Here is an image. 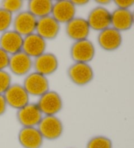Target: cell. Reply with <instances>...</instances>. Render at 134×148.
Returning <instances> with one entry per match:
<instances>
[{
    "instance_id": "cell-1",
    "label": "cell",
    "mask_w": 134,
    "mask_h": 148,
    "mask_svg": "<svg viewBox=\"0 0 134 148\" xmlns=\"http://www.w3.org/2000/svg\"><path fill=\"white\" fill-rule=\"evenodd\" d=\"M37 129L44 139L55 140L62 135V121L56 116H44L37 125Z\"/></svg>"
},
{
    "instance_id": "cell-25",
    "label": "cell",
    "mask_w": 134,
    "mask_h": 148,
    "mask_svg": "<svg viewBox=\"0 0 134 148\" xmlns=\"http://www.w3.org/2000/svg\"><path fill=\"white\" fill-rule=\"evenodd\" d=\"M10 56L0 48V71L4 70L9 65Z\"/></svg>"
},
{
    "instance_id": "cell-7",
    "label": "cell",
    "mask_w": 134,
    "mask_h": 148,
    "mask_svg": "<svg viewBox=\"0 0 134 148\" xmlns=\"http://www.w3.org/2000/svg\"><path fill=\"white\" fill-rule=\"evenodd\" d=\"M37 18L29 11H22L18 13L12 20L13 30L22 37L34 34Z\"/></svg>"
},
{
    "instance_id": "cell-15",
    "label": "cell",
    "mask_w": 134,
    "mask_h": 148,
    "mask_svg": "<svg viewBox=\"0 0 134 148\" xmlns=\"http://www.w3.org/2000/svg\"><path fill=\"white\" fill-rule=\"evenodd\" d=\"M8 67L11 73L15 75L18 76H24L29 73L32 69L33 61L32 58L21 51L10 56Z\"/></svg>"
},
{
    "instance_id": "cell-17",
    "label": "cell",
    "mask_w": 134,
    "mask_h": 148,
    "mask_svg": "<svg viewBox=\"0 0 134 148\" xmlns=\"http://www.w3.org/2000/svg\"><path fill=\"white\" fill-rule=\"evenodd\" d=\"M46 48V40L36 33L27 35L23 39L22 51L30 58H35L43 54Z\"/></svg>"
},
{
    "instance_id": "cell-23",
    "label": "cell",
    "mask_w": 134,
    "mask_h": 148,
    "mask_svg": "<svg viewBox=\"0 0 134 148\" xmlns=\"http://www.w3.org/2000/svg\"><path fill=\"white\" fill-rule=\"evenodd\" d=\"M12 14L8 11L0 8V32L7 31L12 23Z\"/></svg>"
},
{
    "instance_id": "cell-8",
    "label": "cell",
    "mask_w": 134,
    "mask_h": 148,
    "mask_svg": "<svg viewBox=\"0 0 134 148\" xmlns=\"http://www.w3.org/2000/svg\"><path fill=\"white\" fill-rule=\"evenodd\" d=\"M43 116L36 103H29L17 110V118L22 127H35Z\"/></svg>"
},
{
    "instance_id": "cell-3",
    "label": "cell",
    "mask_w": 134,
    "mask_h": 148,
    "mask_svg": "<svg viewBox=\"0 0 134 148\" xmlns=\"http://www.w3.org/2000/svg\"><path fill=\"white\" fill-rule=\"evenodd\" d=\"M96 50L92 41L88 39L75 41L70 48V56L75 63H88L93 60Z\"/></svg>"
},
{
    "instance_id": "cell-22",
    "label": "cell",
    "mask_w": 134,
    "mask_h": 148,
    "mask_svg": "<svg viewBox=\"0 0 134 148\" xmlns=\"http://www.w3.org/2000/svg\"><path fill=\"white\" fill-rule=\"evenodd\" d=\"M24 2L21 0H5L1 1V8L12 14L19 12L22 9Z\"/></svg>"
},
{
    "instance_id": "cell-5",
    "label": "cell",
    "mask_w": 134,
    "mask_h": 148,
    "mask_svg": "<svg viewBox=\"0 0 134 148\" xmlns=\"http://www.w3.org/2000/svg\"><path fill=\"white\" fill-rule=\"evenodd\" d=\"M22 86L29 95L40 97L49 91V82L47 76L36 72L26 76Z\"/></svg>"
},
{
    "instance_id": "cell-24",
    "label": "cell",
    "mask_w": 134,
    "mask_h": 148,
    "mask_svg": "<svg viewBox=\"0 0 134 148\" xmlns=\"http://www.w3.org/2000/svg\"><path fill=\"white\" fill-rule=\"evenodd\" d=\"M11 76L5 70L0 71V94L3 95L11 85Z\"/></svg>"
},
{
    "instance_id": "cell-27",
    "label": "cell",
    "mask_w": 134,
    "mask_h": 148,
    "mask_svg": "<svg viewBox=\"0 0 134 148\" xmlns=\"http://www.w3.org/2000/svg\"><path fill=\"white\" fill-rule=\"evenodd\" d=\"M7 104L3 95L0 94V116L6 113L7 110Z\"/></svg>"
},
{
    "instance_id": "cell-12",
    "label": "cell",
    "mask_w": 134,
    "mask_h": 148,
    "mask_svg": "<svg viewBox=\"0 0 134 148\" xmlns=\"http://www.w3.org/2000/svg\"><path fill=\"white\" fill-rule=\"evenodd\" d=\"M60 30V24L50 15L37 19L36 34L45 40L55 39L58 36Z\"/></svg>"
},
{
    "instance_id": "cell-20",
    "label": "cell",
    "mask_w": 134,
    "mask_h": 148,
    "mask_svg": "<svg viewBox=\"0 0 134 148\" xmlns=\"http://www.w3.org/2000/svg\"><path fill=\"white\" fill-rule=\"evenodd\" d=\"M53 2L50 0H30L28 3V11L37 18L51 14Z\"/></svg>"
},
{
    "instance_id": "cell-26",
    "label": "cell",
    "mask_w": 134,
    "mask_h": 148,
    "mask_svg": "<svg viewBox=\"0 0 134 148\" xmlns=\"http://www.w3.org/2000/svg\"><path fill=\"white\" fill-rule=\"evenodd\" d=\"M114 2L118 9H129L134 3L133 0H116Z\"/></svg>"
},
{
    "instance_id": "cell-10",
    "label": "cell",
    "mask_w": 134,
    "mask_h": 148,
    "mask_svg": "<svg viewBox=\"0 0 134 148\" xmlns=\"http://www.w3.org/2000/svg\"><path fill=\"white\" fill-rule=\"evenodd\" d=\"M97 42L102 49L112 52L118 49L122 43V36L120 32L109 27L99 32Z\"/></svg>"
},
{
    "instance_id": "cell-28",
    "label": "cell",
    "mask_w": 134,
    "mask_h": 148,
    "mask_svg": "<svg viewBox=\"0 0 134 148\" xmlns=\"http://www.w3.org/2000/svg\"><path fill=\"white\" fill-rule=\"evenodd\" d=\"M72 2L75 6H82V5H85L88 4V1L87 0H71V1Z\"/></svg>"
},
{
    "instance_id": "cell-6",
    "label": "cell",
    "mask_w": 134,
    "mask_h": 148,
    "mask_svg": "<svg viewBox=\"0 0 134 148\" xmlns=\"http://www.w3.org/2000/svg\"><path fill=\"white\" fill-rule=\"evenodd\" d=\"M3 96L7 106L17 110L30 103V95L24 87L18 84H11Z\"/></svg>"
},
{
    "instance_id": "cell-18",
    "label": "cell",
    "mask_w": 134,
    "mask_h": 148,
    "mask_svg": "<svg viewBox=\"0 0 134 148\" xmlns=\"http://www.w3.org/2000/svg\"><path fill=\"white\" fill-rule=\"evenodd\" d=\"M18 140L23 148H41L44 141L37 127H22L18 134Z\"/></svg>"
},
{
    "instance_id": "cell-29",
    "label": "cell",
    "mask_w": 134,
    "mask_h": 148,
    "mask_svg": "<svg viewBox=\"0 0 134 148\" xmlns=\"http://www.w3.org/2000/svg\"><path fill=\"white\" fill-rule=\"evenodd\" d=\"M96 2L99 5H109L111 3V1L109 0H97V1H96Z\"/></svg>"
},
{
    "instance_id": "cell-16",
    "label": "cell",
    "mask_w": 134,
    "mask_h": 148,
    "mask_svg": "<svg viewBox=\"0 0 134 148\" xmlns=\"http://www.w3.org/2000/svg\"><path fill=\"white\" fill-rule=\"evenodd\" d=\"M23 39L24 37L14 30H7L2 33L0 37V48L9 55L21 52Z\"/></svg>"
},
{
    "instance_id": "cell-9",
    "label": "cell",
    "mask_w": 134,
    "mask_h": 148,
    "mask_svg": "<svg viewBox=\"0 0 134 148\" xmlns=\"http://www.w3.org/2000/svg\"><path fill=\"white\" fill-rule=\"evenodd\" d=\"M86 20L90 29L101 32L111 25V12L105 7H96L89 12Z\"/></svg>"
},
{
    "instance_id": "cell-19",
    "label": "cell",
    "mask_w": 134,
    "mask_h": 148,
    "mask_svg": "<svg viewBox=\"0 0 134 148\" xmlns=\"http://www.w3.org/2000/svg\"><path fill=\"white\" fill-rule=\"evenodd\" d=\"M133 24V14L130 9H117L111 12L112 27L117 31H128Z\"/></svg>"
},
{
    "instance_id": "cell-21",
    "label": "cell",
    "mask_w": 134,
    "mask_h": 148,
    "mask_svg": "<svg viewBox=\"0 0 134 148\" xmlns=\"http://www.w3.org/2000/svg\"><path fill=\"white\" fill-rule=\"evenodd\" d=\"M86 148H113V142L109 138L99 135L88 140Z\"/></svg>"
},
{
    "instance_id": "cell-11",
    "label": "cell",
    "mask_w": 134,
    "mask_h": 148,
    "mask_svg": "<svg viewBox=\"0 0 134 148\" xmlns=\"http://www.w3.org/2000/svg\"><path fill=\"white\" fill-rule=\"evenodd\" d=\"M33 67L36 73L45 76L50 75L58 69V58L52 53L45 52L35 58Z\"/></svg>"
},
{
    "instance_id": "cell-13",
    "label": "cell",
    "mask_w": 134,
    "mask_h": 148,
    "mask_svg": "<svg viewBox=\"0 0 134 148\" xmlns=\"http://www.w3.org/2000/svg\"><path fill=\"white\" fill-rule=\"evenodd\" d=\"M76 7L69 0H60L53 3L51 14L59 24H67L75 17Z\"/></svg>"
},
{
    "instance_id": "cell-14",
    "label": "cell",
    "mask_w": 134,
    "mask_h": 148,
    "mask_svg": "<svg viewBox=\"0 0 134 148\" xmlns=\"http://www.w3.org/2000/svg\"><path fill=\"white\" fill-rule=\"evenodd\" d=\"M90 28L86 19L75 17L66 24V32L71 39L77 41L86 39L90 34Z\"/></svg>"
},
{
    "instance_id": "cell-2",
    "label": "cell",
    "mask_w": 134,
    "mask_h": 148,
    "mask_svg": "<svg viewBox=\"0 0 134 148\" xmlns=\"http://www.w3.org/2000/svg\"><path fill=\"white\" fill-rule=\"evenodd\" d=\"M43 115L56 116L63 108L61 96L55 91H48L39 97L36 103Z\"/></svg>"
},
{
    "instance_id": "cell-4",
    "label": "cell",
    "mask_w": 134,
    "mask_h": 148,
    "mask_svg": "<svg viewBox=\"0 0 134 148\" xmlns=\"http://www.w3.org/2000/svg\"><path fill=\"white\" fill-rule=\"evenodd\" d=\"M68 75L73 84L83 86L91 82L94 73L93 69L88 63H75L68 68Z\"/></svg>"
}]
</instances>
